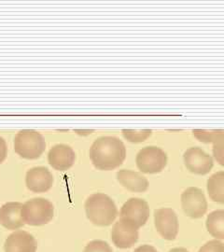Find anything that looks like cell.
Listing matches in <instances>:
<instances>
[{
	"label": "cell",
	"mask_w": 224,
	"mask_h": 252,
	"mask_svg": "<svg viewBox=\"0 0 224 252\" xmlns=\"http://www.w3.org/2000/svg\"><path fill=\"white\" fill-rule=\"evenodd\" d=\"M75 160V152L67 145H55L48 154L49 163L58 171H65L69 169L74 164Z\"/></svg>",
	"instance_id": "12"
},
{
	"label": "cell",
	"mask_w": 224,
	"mask_h": 252,
	"mask_svg": "<svg viewBox=\"0 0 224 252\" xmlns=\"http://www.w3.org/2000/svg\"><path fill=\"white\" fill-rule=\"evenodd\" d=\"M134 252H158L153 247L150 245H143L138 247L136 250H134Z\"/></svg>",
	"instance_id": "24"
},
{
	"label": "cell",
	"mask_w": 224,
	"mask_h": 252,
	"mask_svg": "<svg viewBox=\"0 0 224 252\" xmlns=\"http://www.w3.org/2000/svg\"><path fill=\"white\" fill-rule=\"evenodd\" d=\"M7 153H8V148H7L6 141L4 140V138L0 136V163L4 162V160L7 157Z\"/></svg>",
	"instance_id": "23"
},
{
	"label": "cell",
	"mask_w": 224,
	"mask_h": 252,
	"mask_svg": "<svg viewBox=\"0 0 224 252\" xmlns=\"http://www.w3.org/2000/svg\"><path fill=\"white\" fill-rule=\"evenodd\" d=\"M54 215V205L47 199H31L22 207L23 220L28 225H45L53 220Z\"/></svg>",
	"instance_id": "4"
},
{
	"label": "cell",
	"mask_w": 224,
	"mask_h": 252,
	"mask_svg": "<svg viewBox=\"0 0 224 252\" xmlns=\"http://www.w3.org/2000/svg\"><path fill=\"white\" fill-rule=\"evenodd\" d=\"M23 204L19 202H9L0 208V224L8 230H17L25 225L22 217Z\"/></svg>",
	"instance_id": "14"
},
{
	"label": "cell",
	"mask_w": 224,
	"mask_h": 252,
	"mask_svg": "<svg viewBox=\"0 0 224 252\" xmlns=\"http://www.w3.org/2000/svg\"><path fill=\"white\" fill-rule=\"evenodd\" d=\"M152 130H123V135L124 137L130 142L133 143H139L143 142L148 137L152 135Z\"/></svg>",
	"instance_id": "18"
},
{
	"label": "cell",
	"mask_w": 224,
	"mask_h": 252,
	"mask_svg": "<svg viewBox=\"0 0 224 252\" xmlns=\"http://www.w3.org/2000/svg\"><path fill=\"white\" fill-rule=\"evenodd\" d=\"M150 207L147 201L140 198L127 200L121 209V219L136 229L145 225L150 218Z\"/></svg>",
	"instance_id": "6"
},
{
	"label": "cell",
	"mask_w": 224,
	"mask_h": 252,
	"mask_svg": "<svg viewBox=\"0 0 224 252\" xmlns=\"http://www.w3.org/2000/svg\"><path fill=\"white\" fill-rule=\"evenodd\" d=\"M138 169L146 174H155L164 169L167 164V155L158 147H145L136 155Z\"/></svg>",
	"instance_id": "5"
},
{
	"label": "cell",
	"mask_w": 224,
	"mask_h": 252,
	"mask_svg": "<svg viewBox=\"0 0 224 252\" xmlns=\"http://www.w3.org/2000/svg\"><path fill=\"white\" fill-rule=\"evenodd\" d=\"M45 149L44 137L34 130H23L14 138L15 153L25 159L34 160L39 158Z\"/></svg>",
	"instance_id": "3"
},
{
	"label": "cell",
	"mask_w": 224,
	"mask_h": 252,
	"mask_svg": "<svg viewBox=\"0 0 224 252\" xmlns=\"http://www.w3.org/2000/svg\"><path fill=\"white\" fill-rule=\"evenodd\" d=\"M111 239L117 248L129 249L138 240V229L121 219L113 226Z\"/></svg>",
	"instance_id": "10"
},
{
	"label": "cell",
	"mask_w": 224,
	"mask_h": 252,
	"mask_svg": "<svg viewBox=\"0 0 224 252\" xmlns=\"http://www.w3.org/2000/svg\"><path fill=\"white\" fill-rule=\"evenodd\" d=\"M90 158L93 164L99 169L113 170L125 162L126 148L124 142L116 136H101L90 149Z\"/></svg>",
	"instance_id": "1"
},
{
	"label": "cell",
	"mask_w": 224,
	"mask_h": 252,
	"mask_svg": "<svg viewBox=\"0 0 224 252\" xmlns=\"http://www.w3.org/2000/svg\"><path fill=\"white\" fill-rule=\"evenodd\" d=\"M193 135L200 141L205 143H214L218 139L224 137V131H205L193 130Z\"/></svg>",
	"instance_id": "19"
},
{
	"label": "cell",
	"mask_w": 224,
	"mask_h": 252,
	"mask_svg": "<svg viewBox=\"0 0 224 252\" xmlns=\"http://www.w3.org/2000/svg\"><path fill=\"white\" fill-rule=\"evenodd\" d=\"M156 230L166 240H174L179 233V219L176 212L168 207L154 211Z\"/></svg>",
	"instance_id": "8"
},
{
	"label": "cell",
	"mask_w": 224,
	"mask_h": 252,
	"mask_svg": "<svg viewBox=\"0 0 224 252\" xmlns=\"http://www.w3.org/2000/svg\"><path fill=\"white\" fill-rule=\"evenodd\" d=\"M181 206L187 216L192 219H200L206 214L207 202L202 189L190 187L181 194Z\"/></svg>",
	"instance_id": "7"
},
{
	"label": "cell",
	"mask_w": 224,
	"mask_h": 252,
	"mask_svg": "<svg viewBox=\"0 0 224 252\" xmlns=\"http://www.w3.org/2000/svg\"><path fill=\"white\" fill-rule=\"evenodd\" d=\"M169 252H189L186 249L184 248H175V249H172Z\"/></svg>",
	"instance_id": "25"
},
{
	"label": "cell",
	"mask_w": 224,
	"mask_h": 252,
	"mask_svg": "<svg viewBox=\"0 0 224 252\" xmlns=\"http://www.w3.org/2000/svg\"><path fill=\"white\" fill-rule=\"evenodd\" d=\"M54 176L44 166L33 167L27 173L26 182L28 189L33 192H45L51 189L54 184Z\"/></svg>",
	"instance_id": "11"
},
{
	"label": "cell",
	"mask_w": 224,
	"mask_h": 252,
	"mask_svg": "<svg viewBox=\"0 0 224 252\" xmlns=\"http://www.w3.org/2000/svg\"><path fill=\"white\" fill-rule=\"evenodd\" d=\"M84 252H113L107 242L103 240H94L84 249Z\"/></svg>",
	"instance_id": "20"
},
{
	"label": "cell",
	"mask_w": 224,
	"mask_h": 252,
	"mask_svg": "<svg viewBox=\"0 0 224 252\" xmlns=\"http://www.w3.org/2000/svg\"><path fill=\"white\" fill-rule=\"evenodd\" d=\"M206 229L216 239L224 238V211L216 210L211 212L206 219Z\"/></svg>",
	"instance_id": "17"
},
{
	"label": "cell",
	"mask_w": 224,
	"mask_h": 252,
	"mask_svg": "<svg viewBox=\"0 0 224 252\" xmlns=\"http://www.w3.org/2000/svg\"><path fill=\"white\" fill-rule=\"evenodd\" d=\"M199 252H224V245L219 240H212L205 244Z\"/></svg>",
	"instance_id": "22"
},
{
	"label": "cell",
	"mask_w": 224,
	"mask_h": 252,
	"mask_svg": "<svg viewBox=\"0 0 224 252\" xmlns=\"http://www.w3.org/2000/svg\"><path fill=\"white\" fill-rule=\"evenodd\" d=\"M183 160L189 171L196 175H206L213 167L212 157L199 147L188 149L183 155Z\"/></svg>",
	"instance_id": "9"
},
{
	"label": "cell",
	"mask_w": 224,
	"mask_h": 252,
	"mask_svg": "<svg viewBox=\"0 0 224 252\" xmlns=\"http://www.w3.org/2000/svg\"><path fill=\"white\" fill-rule=\"evenodd\" d=\"M86 216L95 225L112 224L118 216V209L114 201L105 193H95L85 202Z\"/></svg>",
	"instance_id": "2"
},
{
	"label": "cell",
	"mask_w": 224,
	"mask_h": 252,
	"mask_svg": "<svg viewBox=\"0 0 224 252\" xmlns=\"http://www.w3.org/2000/svg\"><path fill=\"white\" fill-rule=\"evenodd\" d=\"M4 251L5 252H36V239L27 232L16 231L6 239Z\"/></svg>",
	"instance_id": "13"
},
{
	"label": "cell",
	"mask_w": 224,
	"mask_h": 252,
	"mask_svg": "<svg viewBox=\"0 0 224 252\" xmlns=\"http://www.w3.org/2000/svg\"><path fill=\"white\" fill-rule=\"evenodd\" d=\"M224 137L218 139L216 142L213 143V155L216 160L220 162V164L224 165Z\"/></svg>",
	"instance_id": "21"
},
{
	"label": "cell",
	"mask_w": 224,
	"mask_h": 252,
	"mask_svg": "<svg viewBox=\"0 0 224 252\" xmlns=\"http://www.w3.org/2000/svg\"><path fill=\"white\" fill-rule=\"evenodd\" d=\"M117 180L126 188L134 192H144L149 188V180L138 172L122 169L117 173Z\"/></svg>",
	"instance_id": "15"
},
{
	"label": "cell",
	"mask_w": 224,
	"mask_h": 252,
	"mask_svg": "<svg viewBox=\"0 0 224 252\" xmlns=\"http://www.w3.org/2000/svg\"><path fill=\"white\" fill-rule=\"evenodd\" d=\"M207 191L214 202L224 203V172L219 171L207 180Z\"/></svg>",
	"instance_id": "16"
}]
</instances>
